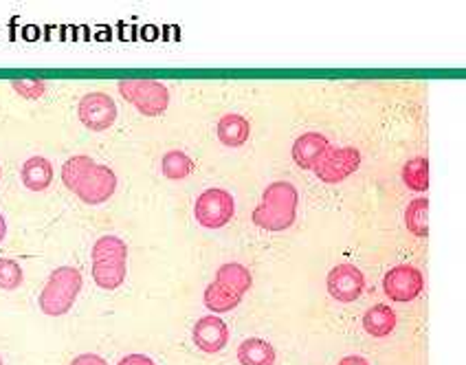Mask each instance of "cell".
Here are the masks:
<instances>
[{
  "label": "cell",
  "mask_w": 466,
  "mask_h": 365,
  "mask_svg": "<svg viewBox=\"0 0 466 365\" xmlns=\"http://www.w3.org/2000/svg\"><path fill=\"white\" fill-rule=\"evenodd\" d=\"M62 183L82 203L102 205L113 198L116 189V174L110 167L99 166L88 155H76L62 166Z\"/></svg>",
  "instance_id": "obj_1"
},
{
  "label": "cell",
  "mask_w": 466,
  "mask_h": 365,
  "mask_svg": "<svg viewBox=\"0 0 466 365\" xmlns=\"http://www.w3.org/2000/svg\"><path fill=\"white\" fill-rule=\"evenodd\" d=\"M299 192L293 183L275 181L264 189L262 200L253 209V225L264 231H286L298 220Z\"/></svg>",
  "instance_id": "obj_2"
},
{
  "label": "cell",
  "mask_w": 466,
  "mask_h": 365,
  "mask_svg": "<svg viewBox=\"0 0 466 365\" xmlns=\"http://www.w3.org/2000/svg\"><path fill=\"white\" fill-rule=\"evenodd\" d=\"M128 275V245L116 236H102L93 247V279L99 289L116 290Z\"/></svg>",
  "instance_id": "obj_3"
},
{
  "label": "cell",
  "mask_w": 466,
  "mask_h": 365,
  "mask_svg": "<svg viewBox=\"0 0 466 365\" xmlns=\"http://www.w3.org/2000/svg\"><path fill=\"white\" fill-rule=\"evenodd\" d=\"M79 290H82V273L76 267L56 269L40 293V310L49 317H62L71 313Z\"/></svg>",
  "instance_id": "obj_4"
},
{
  "label": "cell",
  "mask_w": 466,
  "mask_h": 365,
  "mask_svg": "<svg viewBox=\"0 0 466 365\" xmlns=\"http://www.w3.org/2000/svg\"><path fill=\"white\" fill-rule=\"evenodd\" d=\"M116 88L121 97L146 117H158L169 106L167 86L158 79H121Z\"/></svg>",
  "instance_id": "obj_5"
},
{
  "label": "cell",
  "mask_w": 466,
  "mask_h": 365,
  "mask_svg": "<svg viewBox=\"0 0 466 365\" xmlns=\"http://www.w3.org/2000/svg\"><path fill=\"white\" fill-rule=\"evenodd\" d=\"M233 214H236V200L227 189L220 188L205 189L194 203L196 220L205 229H222L225 225H229Z\"/></svg>",
  "instance_id": "obj_6"
},
{
  "label": "cell",
  "mask_w": 466,
  "mask_h": 365,
  "mask_svg": "<svg viewBox=\"0 0 466 365\" xmlns=\"http://www.w3.org/2000/svg\"><path fill=\"white\" fill-rule=\"evenodd\" d=\"M359 167H361V152L352 146H343L330 147V150L319 158V163L312 167V174H315L321 183L335 185L343 183L346 178L352 177Z\"/></svg>",
  "instance_id": "obj_7"
},
{
  "label": "cell",
  "mask_w": 466,
  "mask_h": 365,
  "mask_svg": "<svg viewBox=\"0 0 466 365\" xmlns=\"http://www.w3.org/2000/svg\"><path fill=\"white\" fill-rule=\"evenodd\" d=\"M77 117L93 132H104L115 124L116 119V104L110 95L102 91H93L84 95L77 106Z\"/></svg>",
  "instance_id": "obj_8"
},
{
  "label": "cell",
  "mask_w": 466,
  "mask_h": 365,
  "mask_svg": "<svg viewBox=\"0 0 466 365\" xmlns=\"http://www.w3.org/2000/svg\"><path fill=\"white\" fill-rule=\"evenodd\" d=\"M425 289V278L411 264H399L383 278V290L391 301H414Z\"/></svg>",
  "instance_id": "obj_9"
},
{
  "label": "cell",
  "mask_w": 466,
  "mask_h": 365,
  "mask_svg": "<svg viewBox=\"0 0 466 365\" xmlns=\"http://www.w3.org/2000/svg\"><path fill=\"white\" fill-rule=\"evenodd\" d=\"M328 295L341 304H352L363 295L365 278L354 264H337L328 273Z\"/></svg>",
  "instance_id": "obj_10"
},
{
  "label": "cell",
  "mask_w": 466,
  "mask_h": 365,
  "mask_svg": "<svg viewBox=\"0 0 466 365\" xmlns=\"http://www.w3.org/2000/svg\"><path fill=\"white\" fill-rule=\"evenodd\" d=\"M192 340L194 346L200 348L203 352L216 354L229 343V328L218 315H205L194 324Z\"/></svg>",
  "instance_id": "obj_11"
},
{
  "label": "cell",
  "mask_w": 466,
  "mask_h": 365,
  "mask_svg": "<svg viewBox=\"0 0 466 365\" xmlns=\"http://www.w3.org/2000/svg\"><path fill=\"white\" fill-rule=\"evenodd\" d=\"M330 141H328L326 135L321 132H304V135L298 137L293 144V161L298 163L301 170H310L319 163V158L330 150Z\"/></svg>",
  "instance_id": "obj_12"
},
{
  "label": "cell",
  "mask_w": 466,
  "mask_h": 365,
  "mask_svg": "<svg viewBox=\"0 0 466 365\" xmlns=\"http://www.w3.org/2000/svg\"><path fill=\"white\" fill-rule=\"evenodd\" d=\"M23 183L31 192H45L53 183V163L46 157L26 158L23 170H20Z\"/></svg>",
  "instance_id": "obj_13"
},
{
  "label": "cell",
  "mask_w": 466,
  "mask_h": 365,
  "mask_svg": "<svg viewBox=\"0 0 466 365\" xmlns=\"http://www.w3.org/2000/svg\"><path fill=\"white\" fill-rule=\"evenodd\" d=\"M218 139L222 146L227 147H240L245 146L251 137V126H248V119L242 117V115L229 113L225 115L218 121Z\"/></svg>",
  "instance_id": "obj_14"
},
{
  "label": "cell",
  "mask_w": 466,
  "mask_h": 365,
  "mask_svg": "<svg viewBox=\"0 0 466 365\" xmlns=\"http://www.w3.org/2000/svg\"><path fill=\"white\" fill-rule=\"evenodd\" d=\"M396 321H399L396 319V313L390 309L388 304H374L372 309L365 310L363 330L368 332L370 337L380 340V337H388L394 332Z\"/></svg>",
  "instance_id": "obj_15"
},
{
  "label": "cell",
  "mask_w": 466,
  "mask_h": 365,
  "mask_svg": "<svg viewBox=\"0 0 466 365\" xmlns=\"http://www.w3.org/2000/svg\"><path fill=\"white\" fill-rule=\"evenodd\" d=\"M275 348L259 337H248L238 348V361L240 365H275Z\"/></svg>",
  "instance_id": "obj_16"
},
{
  "label": "cell",
  "mask_w": 466,
  "mask_h": 365,
  "mask_svg": "<svg viewBox=\"0 0 466 365\" xmlns=\"http://www.w3.org/2000/svg\"><path fill=\"white\" fill-rule=\"evenodd\" d=\"M205 306L211 313H229V310L238 309L242 301V295H238L236 290H231L229 287L214 279L208 289H205Z\"/></svg>",
  "instance_id": "obj_17"
},
{
  "label": "cell",
  "mask_w": 466,
  "mask_h": 365,
  "mask_svg": "<svg viewBox=\"0 0 466 365\" xmlns=\"http://www.w3.org/2000/svg\"><path fill=\"white\" fill-rule=\"evenodd\" d=\"M216 279L225 284V287H229L231 290H236L238 295H245L253 284L251 271L238 262L222 264V267L218 269V273H216Z\"/></svg>",
  "instance_id": "obj_18"
},
{
  "label": "cell",
  "mask_w": 466,
  "mask_h": 365,
  "mask_svg": "<svg viewBox=\"0 0 466 365\" xmlns=\"http://www.w3.org/2000/svg\"><path fill=\"white\" fill-rule=\"evenodd\" d=\"M402 183L411 192H427L429 189V158L414 157L402 167Z\"/></svg>",
  "instance_id": "obj_19"
},
{
  "label": "cell",
  "mask_w": 466,
  "mask_h": 365,
  "mask_svg": "<svg viewBox=\"0 0 466 365\" xmlns=\"http://www.w3.org/2000/svg\"><path fill=\"white\" fill-rule=\"evenodd\" d=\"M405 227L416 238L429 236V200L425 196L411 200L410 208L405 209Z\"/></svg>",
  "instance_id": "obj_20"
},
{
  "label": "cell",
  "mask_w": 466,
  "mask_h": 365,
  "mask_svg": "<svg viewBox=\"0 0 466 365\" xmlns=\"http://www.w3.org/2000/svg\"><path fill=\"white\" fill-rule=\"evenodd\" d=\"M192 158L185 155L183 150H169L167 155L161 158V172L169 181H183L192 174Z\"/></svg>",
  "instance_id": "obj_21"
},
{
  "label": "cell",
  "mask_w": 466,
  "mask_h": 365,
  "mask_svg": "<svg viewBox=\"0 0 466 365\" xmlns=\"http://www.w3.org/2000/svg\"><path fill=\"white\" fill-rule=\"evenodd\" d=\"M23 284V269L12 258H3L0 260V289L15 290Z\"/></svg>",
  "instance_id": "obj_22"
},
{
  "label": "cell",
  "mask_w": 466,
  "mask_h": 365,
  "mask_svg": "<svg viewBox=\"0 0 466 365\" xmlns=\"http://www.w3.org/2000/svg\"><path fill=\"white\" fill-rule=\"evenodd\" d=\"M12 88L20 97L34 102V99H40L45 95L46 82H42V79H15V82H12Z\"/></svg>",
  "instance_id": "obj_23"
},
{
  "label": "cell",
  "mask_w": 466,
  "mask_h": 365,
  "mask_svg": "<svg viewBox=\"0 0 466 365\" xmlns=\"http://www.w3.org/2000/svg\"><path fill=\"white\" fill-rule=\"evenodd\" d=\"M71 365H108L106 359L99 357V354H79L71 361Z\"/></svg>",
  "instance_id": "obj_24"
},
{
  "label": "cell",
  "mask_w": 466,
  "mask_h": 365,
  "mask_svg": "<svg viewBox=\"0 0 466 365\" xmlns=\"http://www.w3.org/2000/svg\"><path fill=\"white\" fill-rule=\"evenodd\" d=\"M116 365H157L152 361L150 357H146V354H128V357L121 359Z\"/></svg>",
  "instance_id": "obj_25"
},
{
  "label": "cell",
  "mask_w": 466,
  "mask_h": 365,
  "mask_svg": "<svg viewBox=\"0 0 466 365\" xmlns=\"http://www.w3.org/2000/svg\"><path fill=\"white\" fill-rule=\"evenodd\" d=\"M339 365H370L368 359L359 357V354H350V357H343Z\"/></svg>",
  "instance_id": "obj_26"
},
{
  "label": "cell",
  "mask_w": 466,
  "mask_h": 365,
  "mask_svg": "<svg viewBox=\"0 0 466 365\" xmlns=\"http://www.w3.org/2000/svg\"><path fill=\"white\" fill-rule=\"evenodd\" d=\"M5 236H7V222H5V216L0 214V242L5 240Z\"/></svg>",
  "instance_id": "obj_27"
},
{
  "label": "cell",
  "mask_w": 466,
  "mask_h": 365,
  "mask_svg": "<svg viewBox=\"0 0 466 365\" xmlns=\"http://www.w3.org/2000/svg\"><path fill=\"white\" fill-rule=\"evenodd\" d=\"M0 178H3V167H0Z\"/></svg>",
  "instance_id": "obj_28"
},
{
  "label": "cell",
  "mask_w": 466,
  "mask_h": 365,
  "mask_svg": "<svg viewBox=\"0 0 466 365\" xmlns=\"http://www.w3.org/2000/svg\"><path fill=\"white\" fill-rule=\"evenodd\" d=\"M0 365H3V359H0Z\"/></svg>",
  "instance_id": "obj_29"
}]
</instances>
